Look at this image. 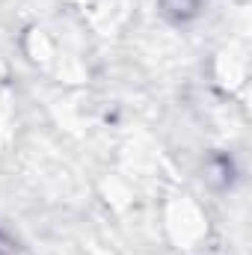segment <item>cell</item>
<instances>
[{
	"instance_id": "cell-1",
	"label": "cell",
	"mask_w": 252,
	"mask_h": 255,
	"mask_svg": "<svg viewBox=\"0 0 252 255\" xmlns=\"http://www.w3.org/2000/svg\"><path fill=\"white\" fill-rule=\"evenodd\" d=\"M163 6H166V12L175 15V18H190V15L199 12L202 0H163Z\"/></svg>"
}]
</instances>
